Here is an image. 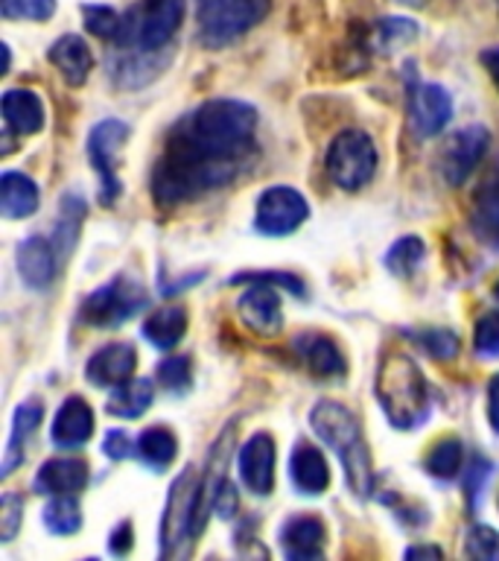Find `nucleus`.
<instances>
[{"instance_id": "f257e3e1", "label": "nucleus", "mask_w": 499, "mask_h": 561, "mask_svg": "<svg viewBox=\"0 0 499 561\" xmlns=\"http://www.w3.org/2000/svg\"><path fill=\"white\" fill-rule=\"evenodd\" d=\"M257 112L243 100H208L184 117L166 138L152 175L161 208L219 191L252 156Z\"/></svg>"}, {"instance_id": "f03ea898", "label": "nucleus", "mask_w": 499, "mask_h": 561, "mask_svg": "<svg viewBox=\"0 0 499 561\" xmlns=\"http://www.w3.org/2000/svg\"><path fill=\"white\" fill-rule=\"evenodd\" d=\"M310 424H313L315 436L322 438L345 465L348 489L357 497H368L374 489V465H371V454H368L357 415L336 401H318L310 412Z\"/></svg>"}, {"instance_id": "7ed1b4c3", "label": "nucleus", "mask_w": 499, "mask_h": 561, "mask_svg": "<svg viewBox=\"0 0 499 561\" xmlns=\"http://www.w3.org/2000/svg\"><path fill=\"white\" fill-rule=\"evenodd\" d=\"M374 392L380 407H383L385 419L392 421V427L415 430L427 421V380H423L418 363L409 354H403V351L383 354L380 368H376Z\"/></svg>"}, {"instance_id": "20e7f679", "label": "nucleus", "mask_w": 499, "mask_h": 561, "mask_svg": "<svg viewBox=\"0 0 499 561\" xmlns=\"http://www.w3.org/2000/svg\"><path fill=\"white\" fill-rule=\"evenodd\" d=\"M184 0H140L129 15H123L120 35L114 42L126 50L158 53L170 44L184 21Z\"/></svg>"}, {"instance_id": "39448f33", "label": "nucleus", "mask_w": 499, "mask_h": 561, "mask_svg": "<svg viewBox=\"0 0 499 561\" xmlns=\"http://www.w3.org/2000/svg\"><path fill=\"white\" fill-rule=\"evenodd\" d=\"M269 12V0H199V35L205 47H228Z\"/></svg>"}, {"instance_id": "423d86ee", "label": "nucleus", "mask_w": 499, "mask_h": 561, "mask_svg": "<svg viewBox=\"0 0 499 561\" xmlns=\"http://www.w3.org/2000/svg\"><path fill=\"white\" fill-rule=\"evenodd\" d=\"M196 508H199V477L193 468H187L170 485L164 520H161V556L178 559L190 550L187 538L196 535Z\"/></svg>"}, {"instance_id": "0eeeda50", "label": "nucleus", "mask_w": 499, "mask_h": 561, "mask_svg": "<svg viewBox=\"0 0 499 561\" xmlns=\"http://www.w3.org/2000/svg\"><path fill=\"white\" fill-rule=\"evenodd\" d=\"M327 175L341 191L365 187L376 173V147L362 129H345L327 147Z\"/></svg>"}, {"instance_id": "6e6552de", "label": "nucleus", "mask_w": 499, "mask_h": 561, "mask_svg": "<svg viewBox=\"0 0 499 561\" xmlns=\"http://www.w3.org/2000/svg\"><path fill=\"white\" fill-rule=\"evenodd\" d=\"M147 301V293L140 287L138 280H131L129 275H117L105 287L94 289L91 296L85 298L82 305V313L79 319L88 324V328H100V331H108V328H117L126 319L138 313L140 307Z\"/></svg>"}, {"instance_id": "1a4fd4ad", "label": "nucleus", "mask_w": 499, "mask_h": 561, "mask_svg": "<svg viewBox=\"0 0 499 561\" xmlns=\"http://www.w3.org/2000/svg\"><path fill=\"white\" fill-rule=\"evenodd\" d=\"M306 217H310V205L304 196L295 187L275 184V187H266L257 199L254 228L266 237H287L298 226H304Z\"/></svg>"}, {"instance_id": "9d476101", "label": "nucleus", "mask_w": 499, "mask_h": 561, "mask_svg": "<svg viewBox=\"0 0 499 561\" xmlns=\"http://www.w3.org/2000/svg\"><path fill=\"white\" fill-rule=\"evenodd\" d=\"M126 138H129V126L117 117L96 123L88 135V158H91V167L100 173V182H103L105 205L120 196L117 158H120V149L126 147Z\"/></svg>"}, {"instance_id": "9b49d317", "label": "nucleus", "mask_w": 499, "mask_h": 561, "mask_svg": "<svg viewBox=\"0 0 499 561\" xmlns=\"http://www.w3.org/2000/svg\"><path fill=\"white\" fill-rule=\"evenodd\" d=\"M488 129L485 126H464L446 138L441 149V175L450 187H462L479 167V161L488 152Z\"/></svg>"}, {"instance_id": "f8f14e48", "label": "nucleus", "mask_w": 499, "mask_h": 561, "mask_svg": "<svg viewBox=\"0 0 499 561\" xmlns=\"http://www.w3.org/2000/svg\"><path fill=\"white\" fill-rule=\"evenodd\" d=\"M278 284L271 280H254L236 301V316L240 322L257 336H275L283 328V310H280Z\"/></svg>"}, {"instance_id": "ddd939ff", "label": "nucleus", "mask_w": 499, "mask_h": 561, "mask_svg": "<svg viewBox=\"0 0 499 561\" xmlns=\"http://www.w3.org/2000/svg\"><path fill=\"white\" fill-rule=\"evenodd\" d=\"M453 117V100L446 94V88L436 82H420L411 91L409 100V126L418 138H432L444 129Z\"/></svg>"}, {"instance_id": "4468645a", "label": "nucleus", "mask_w": 499, "mask_h": 561, "mask_svg": "<svg viewBox=\"0 0 499 561\" xmlns=\"http://www.w3.org/2000/svg\"><path fill=\"white\" fill-rule=\"evenodd\" d=\"M240 477L248 485V491L266 497L275 485V438L269 433H254L243 447H240V459H236Z\"/></svg>"}, {"instance_id": "2eb2a0df", "label": "nucleus", "mask_w": 499, "mask_h": 561, "mask_svg": "<svg viewBox=\"0 0 499 561\" xmlns=\"http://www.w3.org/2000/svg\"><path fill=\"white\" fill-rule=\"evenodd\" d=\"M135 366H138V354L131 348L129 342H112V345H103L96 351L94 357L88 359L85 377L91 386H120L126 383L131 375H135Z\"/></svg>"}, {"instance_id": "dca6fc26", "label": "nucleus", "mask_w": 499, "mask_h": 561, "mask_svg": "<svg viewBox=\"0 0 499 561\" xmlns=\"http://www.w3.org/2000/svg\"><path fill=\"white\" fill-rule=\"evenodd\" d=\"M94 436V410L85 398L70 394L53 419L50 438L56 447H82Z\"/></svg>"}, {"instance_id": "f3484780", "label": "nucleus", "mask_w": 499, "mask_h": 561, "mask_svg": "<svg viewBox=\"0 0 499 561\" xmlns=\"http://www.w3.org/2000/svg\"><path fill=\"white\" fill-rule=\"evenodd\" d=\"M292 348L313 377L327 380V377H341L348 371V363L341 357L339 345L324 333H301L292 342Z\"/></svg>"}, {"instance_id": "a211bd4d", "label": "nucleus", "mask_w": 499, "mask_h": 561, "mask_svg": "<svg viewBox=\"0 0 499 561\" xmlns=\"http://www.w3.org/2000/svg\"><path fill=\"white\" fill-rule=\"evenodd\" d=\"M324 541H327V529L313 515H295L280 526V547L287 559H318Z\"/></svg>"}, {"instance_id": "6ab92c4d", "label": "nucleus", "mask_w": 499, "mask_h": 561, "mask_svg": "<svg viewBox=\"0 0 499 561\" xmlns=\"http://www.w3.org/2000/svg\"><path fill=\"white\" fill-rule=\"evenodd\" d=\"M56 245L53 240L47 243L44 237H26L24 243L18 245V272L30 289H47L56 278Z\"/></svg>"}, {"instance_id": "aec40b11", "label": "nucleus", "mask_w": 499, "mask_h": 561, "mask_svg": "<svg viewBox=\"0 0 499 561\" xmlns=\"http://www.w3.org/2000/svg\"><path fill=\"white\" fill-rule=\"evenodd\" d=\"M289 477L295 482V489L301 494H322L330 485V468H327V459L315 445L310 442H301L295 445L292 456H289Z\"/></svg>"}, {"instance_id": "412c9836", "label": "nucleus", "mask_w": 499, "mask_h": 561, "mask_svg": "<svg viewBox=\"0 0 499 561\" xmlns=\"http://www.w3.org/2000/svg\"><path fill=\"white\" fill-rule=\"evenodd\" d=\"M88 485V465L82 459H47L35 473V491L42 494H77Z\"/></svg>"}, {"instance_id": "4be33fe9", "label": "nucleus", "mask_w": 499, "mask_h": 561, "mask_svg": "<svg viewBox=\"0 0 499 561\" xmlns=\"http://www.w3.org/2000/svg\"><path fill=\"white\" fill-rule=\"evenodd\" d=\"M47 59L53 61V68L59 70L61 79H65L70 88L82 85L88 79V73H91V68H94V56L88 50V44L73 33L56 38L50 53H47Z\"/></svg>"}, {"instance_id": "5701e85b", "label": "nucleus", "mask_w": 499, "mask_h": 561, "mask_svg": "<svg viewBox=\"0 0 499 561\" xmlns=\"http://www.w3.org/2000/svg\"><path fill=\"white\" fill-rule=\"evenodd\" d=\"M0 108H3L7 131H15V135H35V131H42L44 105L33 91L9 88L3 100H0Z\"/></svg>"}, {"instance_id": "b1692460", "label": "nucleus", "mask_w": 499, "mask_h": 561, "mask_svg": "<svg viewBox=\"0 0 499 561\" xmlns=\"http://www.w3.org/2000/svg\"><path fill=\"white\" fill-rule=\"evenodd\" d=\"M187 322H190L187 307L164 305L158 307L155 313L147 316V322H143V336H147L155 348L170 351L175 348V345L182 342L184 333H187Z\"/></svg>"}, {"instance_id": "393cba45", "label": "nucleus", "mask_w": 499, "mask_h": 561, "mask_svg": "<svg viewBox=\"0 0 499 561\" xmlns=\"http://www.w3.org/2000/svg\"><path fill=\"white\" fill-rule=\"evenodd\" d=\"M0 210L7 219L33 217L38 210V187L30 175L12 170L0 175Z\"/></svg>"}, {"instance_id": "a878e982", "label": "nucleus", "mask_w": 499, "mask_h": 561, "mask_svg": "<svg viewBox=\"0 0 499 561\" xmlns=\"http://www.w3.org/2000/svg\"><path fill=\"white\" fill-rule=\"evenodd\" d=\"M42 421V403L38 401H26L15 410V419H12V433H9V445L7 454H3V477L15 471L18 465L24 462V447L26 438L33 436L35 427Z\"/></svg>"}, {"instance_id": "bb28decb", "label": "nucleus", "mask_w": 499, "mask_h": 561, "mask_svg": "<svg viewBox=\"0 0 499 561\" xmlns=\"http://www.w3.org/2000/svg\"><path fill=\"white\" fill-rule=\"evenodd\" d=\"M152 407V380L147 377H129L126 383L114 386L108 398V412L117 419H140Z\"/></svg>"}, {"instance_id": "cd10ccee", "label": "nucleus", "mask_w": 499, "mask_h": 561, "mask_svg": "<svg viewBox=\"0 0 499 561\" xmlns=\"http://www.w3.org/2000/svg\"><path fill=\"white\" fill-rule=\"evenodd\" d=\"M175 454H178V442H175L173 430L149 427L140 433L138 456H140V462L147 465V468H152V471L166 468V465L175 459Z\"/></svg>"}, {"instance_id": "c85d7f7f", "label": "nucleus", "mask_w": 499, "mask_h": 561, "mask_svg": "<svg viewBox=\"0 0 499 561\" xmlns=\"http://www.w3.org/2000/svg\"><path fill=\"white\" fill-rule=\"evenodd\" d=\"M415 38H418V24L411 18H383L371 30V50L388 56V53L401 50Z\"/></svg>"}, {"instance_id": "c756f323", "label": "nucleus", "mask_w": 499, "mask_h": 561, "mask_svg": "<svg viewBox=\"0 0 499 561\" xmlns=\"http://www.w3.org/2000/svg\"><path fill=\"white\" fill-rule=\"evenodd\" d=\"M47 533L53 535H73L82 526V508H79L73 494H56V497L44 506L42 515Z\"/></svg>"}, {"instance_id": "7c9ffc66", "label": "nucleus", "mask_w": 499, "mask_h": 561, "mask_svg": "<svg viewBox=\"0 0 499 561\" xmlns=\"http://www.w3.org/2000/svg\"><path fill=\"white\" fill-rule=\"evenodd\" d=\"M464 462V447L455 436L438 438L436 447L427 454V471L436 477V480H453L455 473L462 471Z\"/></svg>"}, {"instance_id": "2f4dec72", "label": "nucleus", "mask_w": 499, "mask_h": 561, "mask_svg": "<svg viewBox=\"0 0 499 561\" xmlns=\"http://www.w3.org/2000/svg\"><path fill=\"white\" fill-rule=\"evenodd\" d=\"M85 219V202L79 199L77 193H68L61 199V214H59V226H56V234H53V245L56 252L68 254L77 243V231Z\"/></svg>"}, {"instance_id": "473e14b6", "label": "nucleus", "mask_w": 499, "mask_h": 561, "mask_svg": "<svg viewBox=\"0 0 499 561\" xmlns=\"http://www.w3.org/2000/svg\"><path fill=\"white\" fill-rule=\"evenodd\" d=\"M423 254H427V245H423L420 237H401V240L388 249V254H385V266H388V272L397 275V278H411L415 270L423 263Z\"/></svg>"}, {"instance_id": "72a5a7b5", "label": "nucleus", "mask_w": 499, "mask_h": 561, "mask_svg": "<svg viewBox=\"0 0 499 561\" xmlns=\"http://www.w3.org/2000/svg\"><path fill=\"white\" fill-rule=\"evenodd\" d=\"M409 336L427 351L429 357L441 359V363H450V359L459 357V348H462L459 336L453 331H446V328H429V331L409 333Z\"/></svg>"}, {"instance_id": "f704fd0d", "label": "nucleus", "mask_w": 499, "mask_h": 561, "mask_svg": "<svg viewBox=\"0 0 499 561\" xmlns=\"http://www.w3.org/2000/svg\"><path fill=\"white\" fill-rule=\"evenodd\" d=\"M464 556L479 561H499V533L490 526H471L464 535Z\"/></svg>"}, {"instance_id": "c9c22d12", "label": "nucleus", "mask_w": 499, "mask_h": 561, "mask_svg": "<svg viewBox=\"0 0 499 561\" xmlns=\"http://www.w3.org/2000/svg\"><path fill=\"white\" fill-rule=\"evenodd\" d=\"M85 18V30L94 33L96 38H117L123 26V15H117L112 7H100V3H85L82 7Z\"/></svg>"}, {"instance_id": "e433bc0d", "label": "nucleus", "mask_w": 499, "mask_h": 561, "mask_svg": "<svg viewBox=\"0 0 499 561\" xmlns=\"http://www.w3.org/2000/svg\"><path fill=\"white\" fill-rule=\"evenodd\" d=\"M7 21H47L56 12V0H0Z\"/></svg>"}, {"instance_id": "4c0bfd02", "label": "nucleus", "mask_w": 499, "mask_h": 561, "mask_svg": "<svg viewBox=\"0 0 499 561\" xmlns=\"http://www.w3.org/2000/svg\"><path fill=\"white\" fill-rule=\"evenodd\" d=\"M158 383L166 392H184L190 386V359L187 357H166L155 368Z\"/></svg>"}, {"instance_id": "58836bf2", "label": "nucleus", "mask_w": 499, "mask_h": 561, "mask_svg": "<svg viewBox=\"0 0 499 561\" xmlns=\"http://www.w3.org/2000/svg\"><path fill=\"white\" fill-rule=\"evenodd\" d=\"M473 228L490 243H499V187L481 199V205L473 214Z\"/></svg>"}, {"instance_id": "ea45409f", "label": "nucleus", "mask_w": 499, "mask_h": 561, "mask_svg": "<svg viewBox=\"0 0 499 561\" xmlns=\"http://www.w3.org/2000/svg\"><path fill=\"white\" fill-rule=\"evenodd\" d=\"M21 520H24V500L15 491H7L0 500V538L12 541L21 529Z\"/></svg>"}, {"instance_id": "a19ab883", "label": "nucleus", "mask_w": 499, "mask_h": 561, "mask_svg": "<svg viewBox=\"0 0 499 561\" xmlns=\"http://www.w3.org/2000/svg\"><path fill=\"white\" fill-rule=\"evenodd\" d=\"M476 351L481 357H499V310H490L476 324Z\"/></svg>"}, {"instance_id": "79ce46f5", "label": "nucleus", "mask_w": 499, "mask_h": 561, "mask_svg": "<svg viewBox=\"0 0 499 561\" xmlns=\"http://www.w3.org/2000/svg\"><path fill=\"white\" fill-rule=\"evenodd\" d=\"M490 473H494V465L485 462L481 456H473L471 468H467V480H464V491H467V503L471 508L479 506V494L485 489V482L490 480Z\"/></svg>"}, {"instance_id": "37998d69", "label": "nucleus", "mask_w": 499, "mask_h": 561, "mask_svg": "<svg viewBox=\"0 0 499 561\" xmlns=\"http://www.w3.org/2000/svg\"><path fill=\"white\" fill-rule=\"evenodd\" d=\"M103 450H105V456H108V459H114V462L126 459V456L131 454L129 433H126V430H108V433H105Z\"/></svg>"}, {"instance_id": "c03bdc74", "label": "nucleus", "mask_w": 499, "mask_h": 561, "mask_svg": "<svg viewBox=\"0 0 499 561\" xmlns=\"http://www.w3.org/2000/svg\"><path fill=\"white\" fill-rule=\"evenodd\" d=\"M213 512H217L219 517H234L236 512V485L234 482H222V489H219L217 494V506H213Z\"/></svg>"}, {"instance_id": "a18cd8bd", "label": "nucleus", "mask_w": 499, "mask_h": 561, "mask_svg": "<svg viewBox=\"0 0 499 561\" xmlns=\"http://www.w3.org/2000/svg\"><path fill=\"white\" fill-rule=\"evenodd\" d=\"M131 524L129 520H123L117 529L112 533V541H108V550L114 552V556H126V552L131 550Z\"/></svg>"}, {"instance_id": "49530a36", "label": "nucleus", "mask_w": 499, "mask_h": 561, "mask_svg": "<svg viewBox=\"0 0 499 561\" xmlns=\"http://www.w3.org/2000/svg\"><path fill=\"white\" fill-rule=\"evenodd\" d=\"M488 424L499 433V375L490 377L488 383Z\"/></svg>"}, {"instance_id": "de8ad7c7", "label": "nucleus", "mask_w": 499, "mask_h": 561, "mask_svg": "<svg viewBox=\"0 0 499 561\" xmlns=\"http://www.w3.org/2000/svg\"><path fill=\"white\" fill-rule=\"evenodd\" d=\"M406 559H444V550L441 547H429V543H418V547L406 550Z\"/></svg>"}, {"instance_id": "09e8293b", "label": "nucleus", "mask_w": 499, "mask_h": 561, "mask_svg": "<svg viewBox=\"0 0 499 561\" xmlns=\"http://www.w3.org/2000/svg\"><path fill=\"white\" fill-rule=\"evenodd\" d=\"M481 65H485V70H488L490 79H494L499 88V47H490V50L481 53Z\"/></svg>"}, {"instance_id": "8fccbe9b", "label": "nucleus", "mask_w": 499, "mask_h": 561, "mask_svg": "<svg viewBox=\"0 0 499 561\" xmlns=\"http://www.w3.org/2000/svg\"><path fill=\"white\" fill-rule=\"evenodd\" d=\"M394 3H401V7H409V9H420V7H427L429 0H394Z\"/></svg>"}, {"instance_id": "3c124183", "label": "nucleus", "mask_w": 499, "mask_h": 561, "mask_svg": "<svg viewBox=\"0 0 499 561\" xmlns=\"http://www.w3.org/2000/svg\"><path fill=\"white\" fill-rule=\"evenodd\" d=\"M497 293H499V289H497Z\"/></svg>"}]
</instances>
